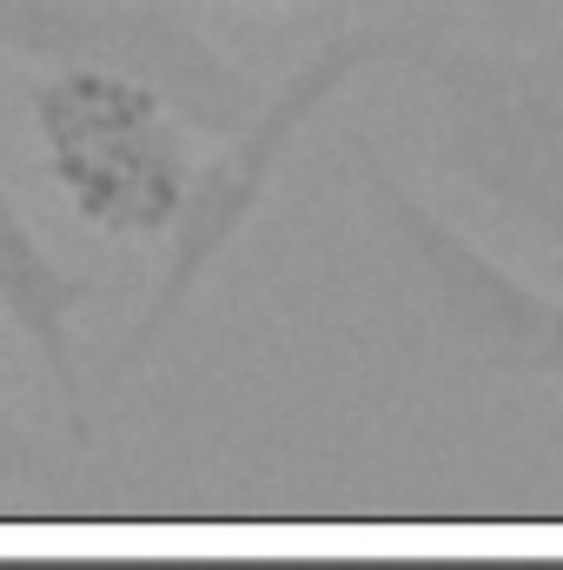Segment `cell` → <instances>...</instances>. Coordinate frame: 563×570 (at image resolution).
<instances>
[{"label":"cell","mask_w":563,"mask_h":570,"mask_svg":"<svg viewBox=\"0 0 563 570\" xmlns=\"http://www.w3.org/2000/svg\"><path fill=\"white\" fill-rule=\"evenodd\" d=\"M239 7H279V0H239Z\"/></svg>","instance_id":"8"},{"label":"cell","mask_w":563,"mask_h":570,"mask_svg":"<svg viewBox=\"0 0 563 570\" xmlns=\"http://www.w3.org/2000/svg\"><path fill=\"white\" fill-rule=\"evenodd\" d=\"M358 186L385 253V292L398 332L477 379L563 385V298L517 279L471 233H457L392 166L358 153Z\"/></svg>","instance_id":"1"},{"label":"cell","mask_w":563,"mask_h":570,"mask_svg":"<svg viewBox=\"0 0 563 570\" xmlns=\"http://www.w3.org/2000/svg\"><path fill=\"white\" fill-rule=\"evenodd\" d=\"M437 107V166L563 259V27L544 47L412 33Z\"/></svg>","instance_id":"3"},{"label":"cell","mask_w":563,"mask_h":570,"mask_svg":"<svg viewBox=\"0 0 563 570\" xmlns=\"http://www.w3.org/2000/svg\"><path fill=\"white\" fill-rule=\"evenodd\" d=\"M107 285L93 273H67L27 226V213L13 206L7 179H0V312L13 318V332L33 345V358L53 379V405L73 444H93V405H87V379H80V345H73V312L100 305Z\"/></svg>","instance_id":"6"},{"label":"cell","mask_w":563,"mask_h":570,"mask_svg":"<svg viewBox=\"0 0 563 570\" xmlns=\"http://www.w3.org/2000/svg\"><path fill=\"white\" fill-rule=\"evenodd\" d=\"M47 464H40V444L20 431V419L7 412V392H0V498L13 491V484H27V478H40Z\"/></svg>","instance_id":"7"},{"label":"cell","mask_w":563,"mask_h":570,"mask_svg":"<svg viewBox=\"0 0 563 570\" xmlns=\"http://www.w3.org/2000/svg\"><path fill=\"white\" fill-rule=\"evenodd\" d=\"M33 134L47 179L100 239H166L192 186V127L127 73L47 67L33 87Z\"/></svg>","instance_id":"4"},{"label":"cell","mask_w":563,"mask_h":570,"mask_svg":"<svg viewBox=\"0 0 563 570\" xmlns=\"http://www.w3.org/2000/svg\"><path fill=\"white\" fill-rule=\"evenodd\" d=\"M0 47L40 67H93L152 87L192 134H233L266 87L159 0H0Z\"/></svg>","instance_id":"5"},{"label":"cell","mask_w":563,"mask_h":570,"mask_svg":"<svg viewBox=\"0 0 563 570\" xmlns=\"http://www.w3.org/2000/svg\"><path fill=\"white\" fill-rule=\"evenodd\" d=\"M398 53H412V33H378V27H338V33H325L279 87L253 107V120L233 127L226 146H219L206 166H192V186H186V199H179V213H172V226H166L159 285H152L146 312L134 318V332L120 338V352H113L107 372H100V392H107V399L166 345V332L179 325V312L192 305V292L219 273V259H226V253L239 246V233L259 219V206H266V193L279 186L292 146L305 140V127H312L358 73H372V67H385V60H398Z\"/></svg>","instance_id":"2"}]
</instances>
